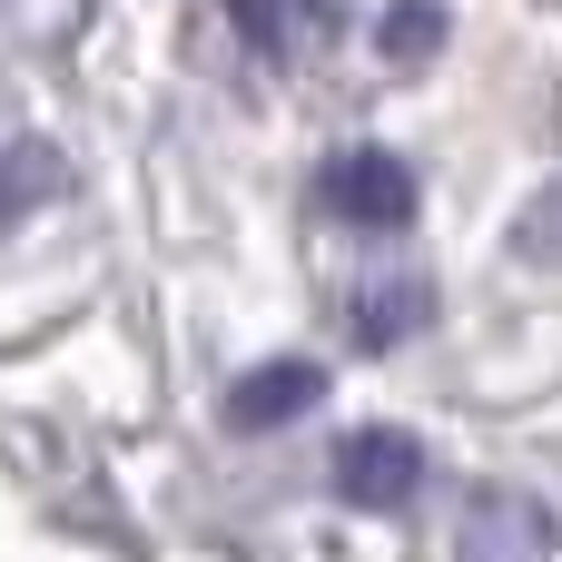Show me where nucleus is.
<instances>
[{
  "mask_svg": "<svg viewBox=\"0 0 562 562\" xmlns=\"http://www.w3.org/2000/svg\"><path fill=\"white\" fill-rule=\"evenodd\" d=\"M316 198H326V217H346V227H405V217H415V168L385 158V148H346V158H326Z\"/></svg>",
  "mask_w": 562,
  "mask_h": 562,
  "instance_id": "f257e3e1",
  "label": "nucleus"
},
{
  "mask_svg": "<svg viewBox=\"0 0 562 562\" xmlns=\"http://www.w3.org/2000/svg\"><path fill=\"white\" fill-rule=\"evenodd\" d=\"M415 484H425V454H415L405 435H356V445L336 454V494H346V504H366V514L415 504Z\"/></svg>",
  "mask_w": 562,
  "mask_h": 562,
  "instance_id": "f03ea898",
  "label": "nucleus"
},
{
  "mask_svg": "<svg viewBox=\"0 0 562 562\" xmlns=\"http://www.w3.org/2000/svg\"><path fill=\"white\" fill-rule=\"evenodd\" d=\"M316 395H326V366L277 356V366H257V375H237V385H227V425H237V435H267V425L316 415Z\"/></svg>",
  "mask_w": 562,
  "mask_h": 562,
  "instance_id": "7ed1b4c3",
  "label": "nucleus"
},
{
  "mask_svg": "<svg viewBox=\"0 0 562 562\" xmlns=\"http://www.w3.org/2000/svg\"><path fill=\"white\" fill-rule=\"evenodd\" d=\"M425 316H435V286H415V277H385V286H366V296L346 306L356 346H405Z\"/></svg>",
  "mask_w": 562,
  "mask_h": 562,
  "instance_id": "20e7f679",
  "label": "nucleus"
},
{
  "mask_svg": "<svg viewBox=\"0 0 562 562\" xmlns=\"http://www.w3.org/2000/svg\"><path fill=\"white\" fill-rule=\"evenodd\" d=\"M464 562H543V533H533V514H524V504H474Z\"/></svg>",
  "mask_w": 562,
  "mask_h": 562,
  "instance_id": "39448f33",
  "label": "nucleus"
},
{
  "mask_svg": "<svg viewBox=\"0 0 562 562\" xmlns=\"http://www.w3.org/2000/svg\"><path fill=\"white\" fill-rule=\"evenodd\" d=\"M247 49H296L306 30H326V0H227Z\"/></svg>",
  "mask_w": 562,
  "mask_h": 562,
  "instance_id": "423d86ee",
  "label": "nucleus"
},
{
  "mask_svg": "<svg viewBox=\"0 0 562 562\" xmlns=\"http://www.w3.org/2000/svg\"><path fill=\"white\" fill-rule=\"evenodd\" d=\"M435 40H445V10L435 0H395L385 10V59H425Z\"/></svg>",
  "mask_w": 562,
  "mask_h": 562,
  "instance_id": "0eeeda50",
  "label": "nucleus"
}]
</instances>
